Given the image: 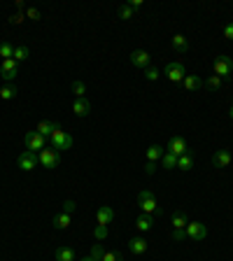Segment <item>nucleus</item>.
<instances>
[{
    "instance_id": "obj_26",
    "label": "nucleus",
    "mask_w": 233,
    "mask_h": 261,
    "mask_svg": "<svg viewBox=\"0 0 233 261\" xmlns=\"http://www.w3.org/2000/svg\"><path fill=\"white\" fill-rule=\"evenodd\" d=\"M161 166L168 168V170L177 168V157H175V154H170V152H166V154H163V159H161Z\"/></svg>"
},
{
    "instance_id": "obj_42",
    "label": "nucleus",
    "mask_w": 233,
    "mask_h": 261,
    "mask_svg": "<svg viewBox=\"0 0 233 261\" xmlns=\"http://www.w3.org/2000/svg\"><path fill=\"white\" fill-rule=\"evenodd\" d=\"M154 170H156V163L147 161V166H145V173H147V175H154Z\"/></svg>"
},
{
    "instance_id": "obj_4",
    "label": "nucleus",
    "mask_w": 233,
    "mask_h": 261,
    "mask_svg": "<svg viewBox=\"0 0 233 261\" xmlns=\"http://www.w3.org/2000/svg\"><path fill=\"white\" fill-rule=\"evenodd\" d=\"M212 70H214V75L219 77V80H226L229 75L233 73V59L231 56H217L214 59V65H212Z\"/></svg>"
},
{
    "instance_id": "obj_22",
    "label": "nucleus",
    "mask_w": 233,
    "mask_h": 261,
    "mask_svg": "<svg viewBox=\"0 0 233 261\" xmlns=\"http://www.w3.org/2000/svg\"><path fill=\"white\" fill-rule=\"evenodd\" d=\"M173 47H175L180 54L189 52V42H187V38H184V35H173Z\"/></svg>"
},
{
    "instance_id": "obj_16",
    "label": "nucleus",
    "mask_w": 233,
    "mask_h": 261,
    "mask_svg": "<svg viewBox=\"0 0 233 261\" xmlns=\"http://www.w3.org/2000/svg\"><path fill=\"white\" fill-rule=\"evenodd\" d=\"M147 241H145V238H131V241H128V250L133 252V254H145V252H147Z\"/></svg>"
},
{
    "instance_id": "obj_32",
    "label": "nucleus",
    "mask_w": 233,
    "mask_h": 261,
    "mask_svg": "<svg viewBox=\"0 0 233 261\" xmlns=\"http://www.w3.org/2000/svg\"><path fill=\"white\" fill-rule=\"evenodd\" d=\"M159 77H161V73L156 70V68H152V65H149L147 70H145V80H147V82H156Z\"/></svg>"
},
{
    "instance_id": "obj_34",
    "label": "nucleus",
    "mask_w": 233,
    "mask_h": 261,
    "mask_svg": "<svg viewBox=\"0 0 233 261\" xmlns=\"http://www.w3.org/2000/svg\"><path fill=\"white\" fill-rule=\"evenodd\" d=\"M26 19L40 21V19H42V12L38 10V7H28V10H26Z\"/></svg>"
},
{
    "instance_id": "obj_39",
    "label": "nucleus",
    "mask_w": 233,
    "mask_h": 261,
    "mask_svg": "<svg viewBox=\"0 0 233 261\" xmlns=\"http://www.w3.org/2000/svg\"><path fill=\"white\" fill-rule=\"evenodd\" d=\"M26 19V12H17V14H14V17H12V23H21V21Z\"/></svg>"
},
{
    "instance_id": "obj_40",
    "label": "nucleus",
    "mask_w": 233,
    "mask_h": 261,
    "mask_svg": "<svg viewBox=\"0 0 233 261\" xmlns=\"http://www.w3.org/2000/svg\"><path fill=\"white\" fill-rule=\"evenodd\" d=\"M126 5H128V7H131L133 12H136V10H140V7H142V0H128Z\"/></svg>"
},
{
    "instance_id": "obj_21",
    "label": "nucleus",
    "mask_w": 233,
    "mask_h": 261,
    "mask_svg": "<svg viewBox=\"0 0 233 261\" xmlns=\"http://www.w3.org/2000/svg\"><path fill=\"white\" fill-rule=\"evenodd\" d=\"M177 168H180V170H191V168H194V154H191V149L187 154L177 157Z\"/></svg>"
},
{
    "instance_id": "obj_9",
    "label": "nucleus",
    "mask_w": 233,
    "mask_h": 261,
    "mask_svg": "<svg viewBox=\"0 0 233 261\" xmlns=\"http://www.w3.org/2000/svg\"><path fill=\"white\" fill-rule=\"evenodd\" d=\"M166 152L175 154V157H182V154L189 152V145H187V140H184L182 136H173L170 138V142H168V147H166Z\"/></svg>"
},
{
    "instance_id": "obj_44",
    "label": "nucleus",
    "mask_w": 233,
    "mask_h": 261,
    "mask_svg": "<svg viewBox=\"0 0 233 261\" xmlns=\"http://www.w3.org/2000/svg\"><path fill=\"white\" fill-rule=\"evenodd\" d=\"M229 117H231V119H233V105H231V107H229Z\"/></svg>"
},
{
    "instance_id": "obj_11",
    "label": "nucleus",
    "mask_w": 233,
    "mask_h": 261,
    "mask_svg": "<svg viewBox=\"0 0 233 261\" xmlns=\"http://www.w3.org/2000/svg\"><path fill=\"white\" fill-rule=\"evenodd\" d=\"M96 220H98L100 226H110V224L115 221V210L110 208V205H100L98 212H96Z\"/></svg>"
},
{
    "instance_id": "obj_10",
    "label": "nucleus",
    "mask_w": 233,
    "mask_h": 261,
    "mask_svg": "<svg viewBox=\"0 0 233 261\" xmlns=\"http://www.w3.org/2000/svg\"><path fill=\"white\" fill-rule=\"evenodd\" d=\"M184 231H187V238H191V241H203L208 236V229L203 221H189Z\"/></svg>"
},
{
    "instance_id": "obj_17",
    "label": "nucleus",
    "mask_w": 233,
    "mask_h": 261,
    "mask_svg": "<svg viewBox=\"0 0 233 261\" xmlns=\"http://www.w3.org/2000/svg\"><path fill=\"white\" fill-rule=\"evenodd\" d=\"M182 86L187 89V91H196V89H201L203 86V80L198 75H187L184 80H182Z\"/></svg>"
},
{
    "instance_id": "obj_28",
    "label": "nucleus",
    "mask_w": 233,
    "mask_h": 261,
    "mask_svg": "<svg viewBox=\"0 0 233 261\" xmlns=\"http://www.w3.org/2000/svg\"><path fill=\"white\" fill-rule=\"evenodd\" d=\"M14 61L19 63V61H26L28 59V47L26 44H21V47H14V56H12Z\"/></svg>"
},
{
    "instance_id": "obj_2",
    "label": "nucleus",
    "mask_w": 233,
    "mask_h": 261,
    "mask_svg": "<svg viewBox=\"0 0 233 261\" xmlns=\"http://www.w3.org/2000/svg\"><path fill=\"white\" fill-rule=\"evenodd\" d=\"M49 142H52V147L56 149V152H58V149L65 152V149H70V147H73L75 140H73V136H70L68 131H63L61 126H56V128H54V133L49 136Z\"/></svg>"
},
{
    "instance_id": "obj_24",
    "label": "nucleus",
    "mask_w": 233,
    "mask_h": 261,
    "mask_svg": "<svg viewBox=\"0 0 233 261\" xmlns=\"http://www.w3.org/2000/svg\"><path fill=\"white\" fill-rule=\"evenodd\" d=\"M17 98V86L14 84H5L0 89V100H14Z\"/></svg>"
},
{
    "instance_id": "obj_25",
    "label": "nucleus",
    "mask_w": 233,
    "mask_h": 261,
    "mask_svg": "<svg viewBox=\"0 0 233 261\" xmlns=\"http://www.w3.org/2000/svg\"><path fill=\"white\" fill-rule=\"evenodd\" d=\"M187 224H189V217L184 212H175L173 215V229H187Z\"/></svg>"
},
{
    "instance_id": "obj_1",
    "label": "nucleus",
    "mask_w": 233,
    "mask_h": 261,
    "mask_svg": "<svg viewBox=\"0 0 233 261\" xmlns=\"http://www.w3.org/2000/svg\"><path fill=\"white\" fill-rule=\"evenodd\" d=\"M138 205L145 215H152V217L161 215V208L156 205V199H154V191H149V189H142L138 194Z\"/></svg>"
},
{
    "instance_id": "obj_29",
    "label": "nucleus",
    "mask_w": 233,
    "mask_h": 261,
    "mask_svg": "<svg viewBox=\"0 0 233 261\" xmlns=\"http://www.w3.org/2000/svg\"><path fill=\"white\" fill-rule=\"evenodd\" d=\"M222 82H224V80H219L217 75H210V77L203 82V86H208V89H212V91H214V89H222Z\"/></svg>"
},
{
    "instance_id": "obj_14",
    "label": "nucleus",
    "mask_w": 233,
    "mask_h": 261,
    "mask_svg": "<svg viewBox=\"0 0 233 261\" xmlns=\"http://www.w3.org/2000/svg\"><path fill=\"white\" fill-rule=\"evenodd\" d=\"M231 152H229V149H217V152H214V166L217 168H226L229 166V163H231Z\"/></svg>"
},
{
    "instance_id": "obj_8",
    "label": "nucleus",
    "mask_w": 233,
    "mask_h": 261,
    "mask_svg": "<svg viewBox=\"0 0 233 261\" xmlns=\"http://www.w3.org/2000/svg\"><path fill=\"white\" fill-rule=\"evenodd\" d=\"M17 163H19V168H21V170H26V173H28V170H33V168L38 166L40 161H38V154H35V152H31V149H23L21 154H19V159H17Z\"/></svg>"
},
{
    "instance_id": "obj_36",
    "label": "nucleus",
    "mask_w": 233,
    "mask_h": 261,
    "mask_svg": "<svg viewBox=\"0 0 233 261\" xmlns=\"http://www.w3.org/2000/svg\"><path fill=\"white\" fill-rule=\"evenodd\" d=\"M75 210H77V203H75L73 199H68L63 203V208H61V212H68V215H70V212H75Z\"/></svg>"
},
{
    "instance_id": "obj_41",
    "label": "nucleus",
    "mask_w": 233,
    "mask_h": 261,
    "mask_svg": "<svg viewBox=\"0 0 233 261\" xmlns=\"http://www.w3.org/2000/svg\"><path fill=\"white\" fill-rule=\"evenodd\" d=\"M224 35H226L229 40H233V21H231V23H226V26H224Z\"/></svg>"
},
{
    "instance_id": "obj_19",
    "label": "nucleus",
    "mask_w": 233,
    "mask_h": 261,
    "mask_svg": "<svg viewBox=\"0 0 233 261\" xmlns=\"http://www.w3.org/2000/svg\"><path fill=\"white\" fill-rule=\"evenodd\" d=\"M163 154H166V149H163L161 145H152L147 149V161L156 163V161H161V159H163Z\"/></svg>"
},
{
    "instance_id": "obj_30",
    "label": "nucleus",
    "mask_w": 233,
    "mask_h": 261,
    "mask_svg": "<svg viewBox=\"0 0 233 261\" xmlns=\"http://www.w3.org/2000/svg\"><path fill=\"white\" fill-rule=\"evenodd\" d=\"M73 94H75V98H84V94H86V86H84V82H79V80H75V82H73Z\"/></svg>"
},
{
    "instance_id": "obj_5",
    "label": "nucleus",
    "mask_w": 233,
    "mask_h": 261,
    "mask_svg": "<svg viewBox=\"0 0 233 261\" xmlns=\"http://www.w3.org/2000/svg\"><path fill=\"white\" fill-rule=\"evenodd\" d=\"M38 161L42 163V168H58V163H61V154L54 149V147H44L42 152L38 154Z\"/></svg>"
},
{
    "instance_id": "obj_23",
    "label": "nucleus",
    "mask_w": 233,
    "mask_h": 261,
    "mask_svg": "<svg viewBox=\"0 0 233 261\" xmlns=\"http://www.w3.org/2000/svg\"><path fill=\"white\" fill-rule=\"evenodd\" d=\"M56 126H58V124H54V121H40L35 131H38V133H40L42 138H49L54 133V128H56Z\"/></svg>"
},
{
    "instance_id": "obj_6",
    "label": "nucleus",
    "mask_w": 233,
    "mask_h": 261,
    "mask_svg": "<svg viewBox=\"0 0 233 261\" xmlns=\"http://www.w3.org/2000/svg\"><path fill=\"white\" fill-rule=\"evenodd\" d=\"M23 145H26V149L40 154V152L44 149V145H47V138H42L38 131H28V133L23 136Z\"/></svg>"
},
{
    "instance_id": "obj_27",
    "label": "nucleus",
    "mask_w": 233,
    "mask_h": 261,
    "mask_svg": "<svg viewBox=\"0 0 233 261\" xmlns=\"http://www.w3.org/2000/svg\"><path fill=\"white\" fill-rule=\"evenodd\" d=\"M0 56H2V61H7V59L14 56V47L10 42H0Z\"/></svg>"
},
{
    "instance_id": "obj_20",
    "label": "nucleus",
    "mask_w": 233,
    "mask_h": 261,
    "mask_svg": "<svg viewBox=\"0 0 233 261\" xmlns=\"http://www.w3.org/2000/svg\"><path fill=\"white\" fill-rule=\"evenodd\" d=\"M77 254H75L73 247H58L56 250V261H75Z\"/></svg>"
},
{
    "instance_id": "obj_3",
    "label": "nucleus",
    "mask_w": 233,
    "mask_h": 261,
    "mask_svg": "<svg viewBox=\"0 0 233 261\" xmlns=\"http://www.w3.org/2000/svg\"><path fill=\"white\" fill-rule=\"evenodd\" d=\"M163 75L168 77L170 84H182V80L187 77V70H184V63L180 61H170L168 65H166V70H163Z\"/></svg>"
},
{
    "instance_id": "obj_43",
    "label": "nucleus",
    "mask_w": 233,
    "mask_h": 261,
    "mask_svg": "<svg viewBox=\"0 0 233 261\" xmlns=\"http://www.w3.org/2000/svg\"><path fill=\"white\" fill-rule=\"evenodd\" d=\"M79 261H96V259L91 257V254H89V257H84V259H79Z\"/></svg>"
},
{
    "instance_id": "obj_18",
    "label": "nucleus",
    "mask_w": 233,
    "mask_h": 261,
    "mask_svg": "<svg viewBox=\"0 0 233 261\" xmlns=\"http://www.w3.org/2000/svg\"><path fill=\"white\" fill-rule=\"evenodd\" d=\"M152 226H154V217H152V215H145V212H142L138 220H136V229L138 231H149Z\"/></svg>"
},
{
    "instance_id": "obj_33",
    "label": "nucleus",
    "mask_w": 233,
    "mask_h": 261,
    "mask_svg": "<svg viewBox=\"0 0 233 261\" xmlns=\"http://www.w3.org/2000/svg\"><path fill=\"white\" fill-rule=\"evenodd\" d=\"M103 254H105V250H103V245H100V242H96L94 247H91V257H94L96 261H103Z\"/></svg>"
},
{
    "instance_id": "obj_31",
    "label": "nucleus",
    "mask_w": 233,
    "mask_h": 261,
    "mask_svg": "<svg viewBox=\"0 0 233 261\" xmlns=\"http://www.w3.org/2000/svg\"><path fill=\"white\" fill-rule=\"evenodd\" d=\"M94 238L98 242L100 241H105L107 238V226H100V224H96V229H94Z\"/></svg>"
},
{
    "instance_id": "obj_35",
    "label": "nucleus",
    "mask_w": 233,
    "mask_h": 261,
    "mask_svg": "<svg viewBox=\"0 0 233 261\" xmlns=\"http://www.w3.org/2000/svg\"><path fill=\"white\" fill-rule=\"evenodd\" d=\"M103 261H124V257H121V252H115V250H110L103 254Z\"/></svg>"
},
{
    "instance_id": "obj_37",
    "label": "nucleus",
    "mask_w": 233,
    "mask_h": 261,
    "mask_svg": "<svg viewBox=\"0 0 233 261\" xmlns=\"http://www.w3.org/2000/svg\"><path fill=\"white\" fill-rule=\"evenodd\" d=\"M119 19H133V10H131V7H128V5H124V7H121V12H119Z\"/></svg>"
},
{
    "instance_id": "obj_7",
    "label": "nucleus",
    "mask_w": 233,
    "mask_h": 261,
    "mask_svg": "<svg viewBox=\"0 0 233 261\" xmlns=\"http://www.w3.org/2000/svg\"><path fill=\"white\" fill-rule=\"evenodd\" d=\"M17 75H19V63L14 61V59H7V61H2L0 65V77L5 80L7 84H12L17 80Z\"/></svg>"
},
{
    "instance_id": "obj_12",
    "label": "nucleus",
    "mask_w": 233,
    "mask_h": 261,
    "mask_svg": "<svg viewBox=\"0 0 233 261\" xmlns=\"http://www.w3.org/2000/svg\"><path fill=\"white\" fill-rule=\"evenodd\" d=\"M131 63H133L136 68H145V70H147L149 63H152V56H149L145 49H136V52L131 54Z\"/></svg>"
},
{
    "instance_id": "obj_38",
    "label": "nucleus",
    "mask_w": 233,
    "mask_h": 261,
    "mask_svg": "<svg viewBox=\"0 0 233 261\" xmlns=\"http://www.w3.org/2000/svg\"><path fill=\"white\" fill-rule=\"evenodd\" d=\"M184 238H187V231L184 229H173V241H184Z\"/></svg>"
},
{
    "instance_id": "obj_13",
    "label": "nucleus",
    "mask_w": 233,
    "mask_h": 261,
    "mask_svg": "<svg viewBox=\"0 0 233 261\" xmlns=\"http://www.w3.org/2000/svg\"><path fill=\"white\" fill-rule=\"evenodd\" d=\"M73 112L77 117H89L91 115V103L86 98H75L73 100Z\"/></svg>"
},
{
    "instance_id": "obj_15",
    "label": "nucleus",
    "mask_w": 233,
    "mask_h": 261,
    "mask_svg": "<svg viewBox=\"0 0 233 261\" xmlns=\"http://www.w3.org/2000/svg\"><path fill=\"white\" fill-rule=\"evenodd\" d=\"M52 226L54 229H58V231H65L68 226H70V215H68V212H58V215H54Z\"/></svg>"
}]
</instances>
